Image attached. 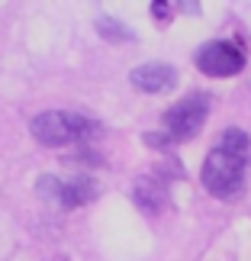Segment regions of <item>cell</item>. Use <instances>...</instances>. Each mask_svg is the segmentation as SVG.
Masks as SVG:
<instances>
[{"label": "cell", "mask_w": 251, "mask_h": 261, "mask_svg": "<svg viewBox=\"0 0 251 261\" xmlns=\"http://www.w3.org/2000/svg\"><path fill=\"white\" fill-rule=\"evenodd\" d=\"M132 200H135V206L142 210V213L155 216V213H161V210L168 206V184L161 177H155V174H145V177L135 180Z\"/></svg>", "instance_id": "obj_7"}, {"label": "cell", "mask_w": 251, "mask_h": 261, "mask_svg": "<svg viewBox=\"0 0 251 261\" xmlns=\"http://www.w3.org/2000/svg\"><path fill=\"white\" fill-rule=\"evenodd\" d=\"M129 81H132L135 90H145V94H164V90L177 87V68L164 62H148V65L132 68Z\"/></svg>", "instance_id": "obj_6"}, {"label": "cell", "mask_w": 251, "mask_h": 261, "mask_svg": "<svg viewBox=\"0 0 251 261\" xmlns=\"http://www.w3.org/2000/svg\"><path fill=\"white\" fill-rule=\"evenodd\" d=\"M197 68L209 77H232L245 68V52L238 48L235 42H222V39H216V42H206L203 48L197 52Z\"/></svg>", "instance_id": "obj_5"}, {"label": "cell", "mask_w": 251, "mask_h": 261, "mask_svg": "<svg viewBox=\"0 0 251 261\" xmlns=\"http://www.w3.org/2000/svg\"><path fill=\"white\" fill-rule=\"evenodd\" d=\"M216 145L226 148V152H232V155H238V158H251V139L242 133V129H226Z\"/></svg>", "instance_id": "obj_8"}, {"label": "cell", "mask_w": 251, "mask_h": 261, "mask_svg": "<svg viewBox=\"0 0 251 261\" xmlns=\"http://www.w3.org/2000/svg\"><path fill=\"white\" fill-rule=\"evenodd\" d=\"M97 36L106 39V42H123V39H126V42H132V39H135L126 26H119L113 16H97Z\"/></svg>", "instance_id": "obj_9"}, {"label": "cell", "mask_w": 251, "mask_h": 261, "mask_svg": "<svg viewBox=\"0 0 251 261\" xmlns=\"http://www.w3.org/2000/svg\"><path fill=\"white\" fill-rule=\"evenodd\" d=\"M152 13H155L158 19H168V4H161V0H158V4H152Z\"/></svg>", "instance_id": "obj_10"}, {"label": "cell", "mask_w": 251, "mask_h": 261, "mask_svg": "<svg viewBox=\"0 0 251 261\" xmlns=\"http://www.w3.org/2000/svg\"><path fill=\"white\" fill-rule=\"evenodd\" d=\"M245 165H248V158H238V155L216 145L213 152L206 155L203 171H200L203 187L219 200H232L235 194H242V187H245Z\"/></svg>", "instance_id": "obj_2"}, {"label": "cell", "mask_w": 251, "mask_h": 261, "mask_svg": "<svg viewBox=\"0 0 251 261\" xmlns=\"http://www.w3.org/2000/svg\"><path fill=\"white\" fill-rule=\"evenodd\" d=\"M36 190L48 203H55L62 210H77V206L90 203V200L100 194V184H97V177H90V174H74L68 180L55 177V174H45V177H39Z\"/></svg>", "instance_id": "obj_4"}, {"label": "cell", "mask_w": 251, "mask_h": 261, "mask_svg": "<svg viewBox=\"0 0 251 261\" xmlns=\"http://www.w3.org/2000/svg\"><path fill=\"white\" fill-rule=\"evenodd\" d=\"M36 142L42 145H87L103 133V126L90 116H81V113H65V110H48V113H39L33 123Z\"/></svg>", "instance_id": "obj_1"}, {"label": "cell", "mask_w": 251, "mask_h": 261, "mask_svg": "<svg viewBox=\"0 0 251 261\" xmlns=\"http://www.w3.org/2000/svg\"><path fill=\"white\" fill-rule=\"evenodd\" d=\"M206 116H209V94H190L164 113L161 133L168 136V142H187L203 129Z\"/></svg>", "instance_id": "obj_3"}]
</instances>
